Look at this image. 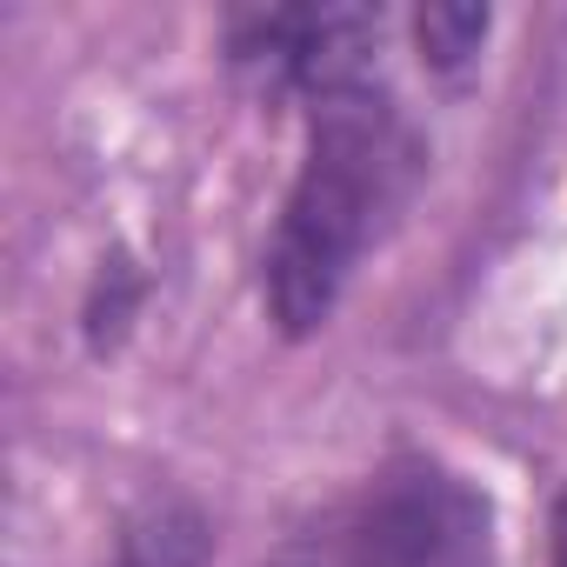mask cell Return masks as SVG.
<instances>
[{"instance_id": "obj_1", "label": "cell", "mask_w": 567, "mask_h": 567, "mask_svg": "<svg viewBox=\"0 0 567 567\" xmlns=\"http://www.w3.org/2000/svg\"><path fill=\"white\" fill-rule=\"evenodd\" d=\"M408 181L414 141L374 87H341L315 101L308 161L267 247V301L288 334H308L334 315L348 274L381 240Z\"/></svg>"}, {"instance_id": "obj_2", "label": "cell", "mask_w": 567, "mask_h": 567, "mask_svg": "<svg viewBox=\"0 0 567 567\" xmlns=\"http://www.w3.org/2000/svg\"><path fill=\"white\" fill-rule=\"evenodd\" d=\"M301 567H481V507L434 467H394L368 481Z\"/></svg>"}, {"instance_id": "obj_3", "label": "cell", "mask_w": 567, "mask_h": 567, "mask_svg": "<svg viewBox=\"0 0 567 567\" xmlns=\"http://www.w3.org/2000/svg\"><path fill=\"white\" fill-rule=\"evenodd\" d=\"M381 41L374 14L354 8H274L234 21V61L274 87H308L315 101L368 87V48Z\"/></svg>"}, {"instance_id": "obj_4", "label": "cell", "mask_w": 567, "mask_h": 567, "mask_svg": "<svg viewBox=\"0 0 567 567\" xmlns=\"http://www.w3.org/2000/svg\"><path fill=\"white\" fill-rule=\"evenodd\" d=\"M487 41V8H427L421 14V48L434 68H461L474 61Z\"/></svg>"}, {"instance_id": "obj_5", "label": "cell", "mask_w": 567, "mask_h": 567, "mask_svg": "<svg viewBox=\"0 0 567 567\" xmlns=\"http://www.w3.org/2000/svg\"><path fill=\"white\" fill-rule=\"evenodd\" d=\"M547 567H567V494L554 501V520H547Z\"/></svg>"}]
</instances>
